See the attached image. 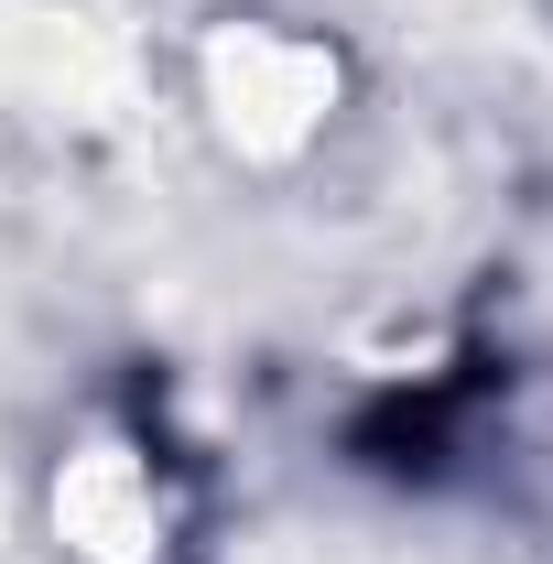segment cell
Returning a JSON list of instances; mask_svg holds the SVG:
<instances>
[{
  "label": "cell",
  "mask_w": 553,
  "mask_h": 564,
  "mask_svg": "<svg viewBox=\"0 0 553 564\" xmlns=\"http://www.w3.org/2000/svg\"><path fill=\"white\" fill-rule=\"evenodd\" d=\"M55 532L76 564H152L163 554V478L131 445H76L55 467Z\"/></svg>",
  "instance_id": "6da1fadb"
},
{
  "label": "cell",
  "mask_w": 553,
  "mask_h": 564,
  "mask_svg": "<svg viewBox=\"0 0 553 564\" xmlns=\"http://www.w3.org/2000/svg\"><path fill=\"white\" fill-rule=\"evenodd\" d=\"M239 87H250V141H304L337 76H326V55H304V44H282V33H239L228 98H239Z\"/></svg>",
  "instance_id": "7a4b0ae2"
}]
</instances>
